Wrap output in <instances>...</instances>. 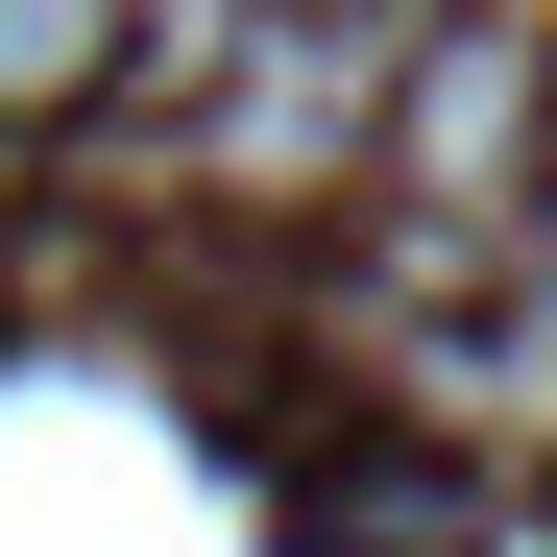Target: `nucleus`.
Instances as JSON below:
<instances>
[{
    "mask_svg": "<svg viewBox=\"0 0 557 557\" xmlns=\"http://www.w3.org/2000/svg\"><path fill=\"white\" fill-rule=\"evenodd\" d=\"M388 73H412V0H243V49H219V98H195V170H219L243 219H339Z\"/></svg>",
    "mask_w": 557,
    "mask_h": 557,
    "instance_id": "1",
    "label": "nucleus"
},
{
    "mask_svg": "<svg viewBox=\"0 0 557 557\" xmlns=\"http://www.w3.org/2000/svg\"><path fill=\"white\" fill-rule=\"evenodd\" d=\"M98 49H122V0H0V122H73Z\"/></svg>",
    "mask_w": 557,
    "mask_h": 557,
    "instance_id": "2",
    "label": "nucleus"
}]
</instances>
